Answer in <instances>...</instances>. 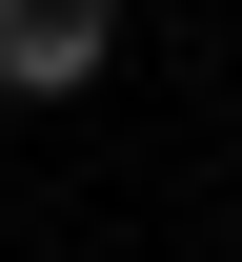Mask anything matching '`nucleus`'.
<instances>
[{"instance_id": "obj_1", "label": "nucleus", "mask_w": 242, "mask_h": 262, "mask_svg": "<svg viewBox=\"0 0 242 262\" xmlns=\"http://www.w3.org/2000/svg\"><path fill=\"white\" fill-rule=\"evenodd\" d=\"M121 61V0H0V101H81Z\"/></svg>"}]
</instances>
